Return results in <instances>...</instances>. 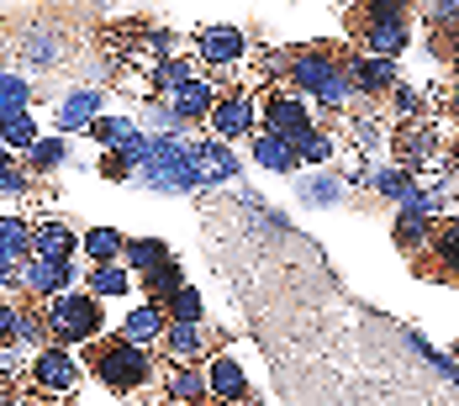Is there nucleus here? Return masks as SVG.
Segmentation results:
<instances>
[{"instance_id": "f257e3e1", "label": "nucleus", "mask_w": 459, "mask_h": 406, "mask_svg": "<svg viewBox=\"0 0 459 406\" xmlns=\"http://www.w3.org/2000/svg\"><path fill=\"white\" fill-rule=\"evenodd\" d=\"M91 375L111 391V396H138V391L153 385V359H148V349L117 338V343H106V349L91 359Z\"/></svg>"}, {"instance_id": "f03ea898", "label": "nucleus", "mask_w": 459, "mask_h": 406, "mask_svg": "<svg viewBox=\"0 0 459 406\" xmlns=\"http://www.w3.org/2000/svg\"><path fill=\"white\" fill-rule=\"evenodd\" d=\"M48 333L69 349V343H91L95 333H100V301H95L91 290H69V296H58L53 307H48Z\"/></svg>"}, {"instance_id": "7ed1b4c3", "label": "nucleus", "mask_w": 459, "mask_h": 406, "mask_svg": "<svg viewBox=\"0 0 459 406\" xmlns=\"http://www.w3.org/2000/svg\"><path fill=\"white\" fill-rule=\"evenodd\" d=\"M290 80L307 85V91H317L327 106H343V95H349V74L333 58H322V53H296L290 58Z\"/></svg>"}, {"instance_id": "20e7f679", "label": "nucleus", "mask_w": 459, "mask_h": 406, "mask_svg": "<svg viewBox=\"0 0 459 406\" xmlns=\"http://www.w3.org/2000/svg\"><path fill=\"white\" fill-rule=\"evenodd\" d=\"M32 385L43 391V396H69L74 385H80V364L74 354L64 349V343H48L32 354Z\"/></svg>"}, {"instance_id": "39448f33", "label": "nucleus", "mask_w": 459, "mask_h": 406, "mask_svg": "<svg viewBox=\"0 0 459 406\" xmlns=\"http://www.w3.org/2000/svg\"><path fill=\"white\" fill-rule=\"evenodd\" d=\"M22 280H27V290H32V296H43V301H58V296H69V290H74V270H69L64 259H27Z\"/></svg>"}, {"instance_id": "423d86ee", "label": "nucleus", "mask_w": 459, "mask_h": 406, "mask_svg": "<svg viewBox=\"0 0 459 406\" xmlns=\"http://www.w3.org/2000/svg\"><path fill=\"white\" fill-rule=\"evenodd\" d=\"M254 127H259V106H254L248 95H228V100L212 106V133L217 137L232 143V137H248Z\"/></svg>"}, {"instance_id": "0eeeda50", "label": "nucleus", "mask_w": 459, "mask_h": 406, "mask_svg": "<svg viewBox=\"0 0 459 406\" xmlns=\"http://www.w3.org/2000/svg\"><path fill=\"white\" fill-rule=\"evenodd\" d=\"M259 122H264L275 137H301V133H312V122H307V106H301V100H290V95H280V91L264 100Z\"/></svg>"}, {"instance_id": "6e6552de", "label": "nucleus", "mask_w": 459, "mask_h": 406, "mask_svg": "<svg viewBox=\"0 0 459 406\" xmlns=\"http://www.w3.org/2000/svg\"><path fill=\"white\" fill-rule=\"evenodd\" d=\"M206 385H212V402L217 406H243L248 402V375H243L232 359H222V354L206 364Z\"/></svg>"}, {"instance_id": "1a4fd4ad", "label": "nucleus", "mask_w": 459, "mask_h": 406, "mask_svg": "<svg viewBox=\"0 0 459 406\" xmlns=\"http://www.w3.org/2000/svg\"><path fill=\"white\" fill-rule=\"evenodd\" d=\"M243 32L238 27H206L201 38H195V53L206 58V64H238L243 58Z\"/></svg>"}, {"instance_id": "9d476101", "label": "nucleus", "mask_w": 459, "mask_h": 406, "mask_svg": "<svg viewBox=\"0 0 459 406\" xmlns=\"http://www.w3.org/2000/svg\"><path fill=\"white\" fill-rule=\"evenodd\" d=\"M349 80H354V91H365V95H385V91H396V69H391V58H354L349 69H343Z\"/></svg>"}, {"instance_id": "9b49d317", "label": "nucleus", "mask_w": 459, "mask_h": 406, "mask_svg": "<svg viewBox=\"0 0 459 406\" xmlns=\"http://www.w3.org/2000/svg\"><path fill=\"white\" fill-rule=\"evenodd\" d=\"M74 248H80V238L69 232L64 222H38L32 227V259H74Z\"/></svg>"}, {"instance_id": "f8f14e48", "label": "nucleus", "mask_w": 459, "mask_h": 406, "mask_svg": "<svg viewBox=\"0 0 459 406\" xmlns=\"http://www.w3.org/2000/svg\"><path fill=\"white\" fill-rule=\"evenodd\" d=\"M164 327H169V316L148 301V307H138V312H127L122 338H127V343H138V349H153V343H164Z\"/></svg>"}, {"instance_id": "ddd939ff", "label": "nucleus", "mask_w": 459, "mask_h": 406, "mask_svg": "<svg viewBox=\"0 0 459 406\" xmlns=\"http://www.w3.org/2000/svg\"><path fill=\"white\" fill-rule=\"evenodd\" d=\"M164 396L180 406H195L212 396V385H206V369H195V364H175L169 369V380H164Z\"/></svg>"}, {"instance_id": "4468645a", "label": "nucleus", "mask_w": 459, "mask_h": 406, "mask_svg": "<svg viewBox=\"0 0 459 406\" xmlns=\"http://www.w3.org/2000/svg\"><path fill=\"white\" fill-rule=\"evenodd\" d=\"M164 349H169V359L175 364H190L206 354V333H201V322H169L164 327Z\"/></svg>"}, {"instance_id": "2eb2a0df", "label": "nucleus", "mask_w": 459, "mask_h": 406, "mask_svg": "<svg viewBox=\"0 0 459 406\" xmlns=\"http://www.w3.org/2000/svg\"><path fill=\"white\" fill-rule=\"evenodd\" d=\"M428 254L438 259V264H433V274H438V280H459V222L433 227V238H428Z\"/></svg>"}, {"instance_id": "dca6fc26", "label": "nucleus", "mask_w": 459, "mask_h": 406, "mask_svg": "<svg viewBox=\"0 0 459 406\" xmlns=\"http://www.w3.org/2000/svg\"><path fill=\"white\" fill-rule=\"evenodd\" d=\"M402 48H407V22H375V27H365L369 58H396Z\"/></svg>"}, {"instance_id": "f3484780", "label": "nucleus", "mask_w": 459, "mask_h": 406, "mask_svg": "<svg viewBox=\"0 0 459 406\" xmlns=\"http://www.w3.org/2000/svg\"><path fill=\"white\" fill-rule=\"evenodd\" d=\"M80 248H85V259H91V264H117V259H122V248H127V238H122L117 227H91V232L80 238Z\"/></svg>"}, {"instance_id": "a211bd4d", "label": "nucleus", "mask_w": 459, "mask_h": 406, "mask_svg": "<svg viewBox=\"0 0 459 406\" xmlns=\"http://www.w3.org/2000/svg\"><path fill=\"white\" fill-rule=\"evenodd\" d=\"M212 106H217V91H212V80H185L180 91H175V117H212Z\"/></svg>"}, {"instance_id": "6ab92c4d", "label": "nucleus", "mask_w": 459, "mask_h": 406, "mask_svg": "<svg viewBox=\"0 0 459 406\" xmlns=\"http://www.w3.org/2000/svg\"><path fill=\"white\" fill-rule=\"evenodd\" d=\"M95 117H100V95L95 91H80V95H69V100L58 106V127H64V133H80V127L91 133Z\"/></svg>"}, {"instance_id": "aec40b11", "label": "nucleus", "mask_w": 459, "mask_h": 406, "mask_svg": "<svg viewBox=\"0 0 459 406\" xmlns=\"http://www.w3.org/2000/svg\"><path fill=\"white\" fill-rule=\"evenodd\" d=\"M85 290L91 296H127L133 290V270L117 259V264H95L91 270V280H85Z\"/></svg>"}, {"instance_id": "412c9836", "label": "nucleus", "mask_w": 459, "mask_h": 406, "mask_svg": "<svg viewBox=\"0 0 459 406\" xmlns=\"http://www.w3.org/2000/svg\"><path fill=\"white\" fill-rule=\"evenodd\" d=\"M164 259H169V248H164L159 238H133V243L122 248V264H127L133 274H148V270H159Z\"/></svg>"}, {"instance_id": "4be33fe9", "label": "nucleus", "mask_w": 459, "mask_h": 406, "mask_svg": "<svg viewBox=\"0 0 459 406\" xmlns=\"http://www.w3.org/2000/svg\"><path fill=\"white\" fill-rule=\"evenodd\" d=\"M0 248H5L16 264H27V259H32V227L16 222V217H0Z\"/></svg>"}, {"instance_id": "5701e85b", "label": "nucleus", "mask_w": 459, "mask_h": 406, "mask_svg": "<svg viewBox=\"0 0 459 406\" xmlns=\"http://www.w3.org/2000/svg\"><path fill=\"white\" fill-rule=\"evenodd\" d=\"M159 312L169 316V322H201V290H195V285H180V290H169Z\"/></svg>"}, {"instance_id": "b1692460", "label": "nucleus", "mask_w": 459, "mask_h": 406, "mask_svg": "<svg viewBox=\"0 0 459 406\" xmlns=\"http://www.w3.org/2000/svg\"><path fill=\"white\" fill-rule=\"evenodd\" d=\"M0 143H5V148H38L43 133H38V122H32L27 111H16V117L0 122Z\"/></svg>"}, {"instance_id": "393cba45", "label": "nucleus", "mask_w": 459, "mask_h": 406, "mask_svg": "<svg viewBox=\"0 0 459 406\" xmlns=\"http://www.w3.org/2000/svg\"><path fill=\"white\" fill-rule=\"evenodd\" d=\"M180 285H185V280H180V264H175V259H164L159 270L143 274V290L153 296V307H164V296H169V290H180Z\"/></svg>"}, {"instance_id": "a878e982", "label": "nucleus", "mask_w": 459, "mask_h": 406, "mask_svg": "<svg viewBox=\"0 0 459 406\" xmlns=\"http://www.w3.org/2000/svg\"><path fill=\"white\" fill-rule=\"evenodd\" d=\"M254 159H259L264 169H290V164H296L290 143H285V137H275V133H264L259 143H254Z\"/></svg>"}, {"instance_id": "bb28decb", "label": "nucleus", "mask_w": 459, "mask_h": 406, "mask_svg": "<svg viewBox=\"0 0 459 406\" xmlns=\"http://www.w3.org/2000/svg\"><path fill=\"white\" fill-rule=\"evenodd\" d=\"M27 100H32V85H27V80L0 74V122H5V117H16V111H27Z\"/></svg>"}, {"instance_id": "cd10ccee", "label": "nucleus", "mask_w": 459, "mask_h": 406, "mask_svg": "<svg viewBox=\"0 0 459 406\" xmlns=\"http://www.w3.org/2000/svg\"><path fill=\"white\" fill-rule=\"evenodd\" d=\"M290 143V153H296V164H322L327 153H333V143L322 133H301V137H285Z\"/></svg>"}, {"instance_id": "c85d7f7f", "label": "nucleus", "mask_w": 459, "mask_h": 406, "mask_svg": "<svg viewBox=\"0 0 459 406\" xmlns=\"http://www.w3.org/2000/svg\"><path fill=\"white\" fill-rule=\"evenodd\" d=\"M359 22L365 27H375V22H407V0H365Z\"/></svg>"}, {"instance_id": "c756f323", "label": "nucleus", "mask_w": 459, "mask_h": 406, "mask_svg": "<svg viewBox=\"0 0 459 406\" xmlns=\"http://www.w3.org/2000/svg\"><path fill=\"white\" fill-rule=\"evenodd\" d=\"M64 153H69L64 137H43V143L32 148V175H53V169L64 164Z\"/></svg>"}, {"instance_id": "7c9ffc66", "label": "nucleus", "mask_w": 459, "mask_h": 406, "mask_svg": "<svg viewBox=\"0 0 459 406\" xmlns=\"http://www.w3.org/2000/svg\"><path fill=\"white\" fill-rule=\"evenodd\" d=\"M91 137H100L106 148H122V143L133 137V122H122V117H95V122H91Z\"/></svg>"}, {"instance_id": "2f4dec72", "label": "nucleus", "mask_w": 459, "mask_h": 406, "mask_svg": "<svg viewBox=\"0 0 459 406\" xmlns=\"http://www.w3.org/2000/svg\"><path fill=\"white\" fill-rule=\"evenodd\" d=\"M16 190H27V175L16 169V159H11V148L0 143V195H16Z\"/></svg>"}, {"instance_id": "473e14b6", "label": "nucleus", "mask_w": 459, "mask_h": 406, "mask_svg": "<svg viewBox=\"0 0 459 406\" xmlns=\"http://www.w3.org/2000/svg\"><path fill=\"white\" fill-rule=\"evenodd\" d=\"M16 338H22V312L0 296V349H5V343H16Z\"/></svg>"}, {"instance_id": "72a5a7b5", "label": "nucleus", "mask_w": 459, "mask_h": 406, "mask_svg": "<svg viewBox=\"0 0 459 406\" xmlns=\"http://www.w3.org/2000/svg\"><path fill=\"white\" fill-rule=\"evenodd\" d=\"M375 190L380 195H407L412 180H407V169H385V175H375Z\"/></svg>"}, {"instance_id": "f704fd0d", "label": "nucleus", "mask_w": 459, "mask_h": 406, "mask_svg": "<svg viewBox=\"0 0 459 406\" xmlns=\"http://www.w3.org/2000/svg\"><path fill=\"white\" fill-rule=\"evenodd\" d=\"M11 280H16V259L0 248V285H11Z\"/></svg>"}, {"instance_id": "c9c22d12", "label": "nucleus", "mask_w": 459, "mask_h": 406, "mask_svg": "<svg viewBox=\"0 0 459 406\" xmlns=\"http://www.w3.org/2000/svg\"><path fill=\"white\" fill-rule=\"evenodd\" d=\"M5 396H11V375L0 369V406H5Z\"/></svg>"}, {"instance_id": "e433bc0d", "label": "nucleus", "mask_w": 459, "mask_h": 406, "mask_svg": "<svg viewBox=\"0 0 459 406\" xmlns=\"http://www.w3.org/2000/svg\"><path fill=\"white\" fill-rule=\"evenodd\" d=\"M455 111H459V91H455Z\"/></svg>"}, {"instance_id": "4c0bfd02", "label": "nucleus", "mask_w": 459, "mask_h": 406, "mask_svg": "<svg viewBox=\"0 0 459 406\" xmlns=\"http://www.w3.org/2000/svg\"><path fill=\"white\" fill-rule=\"evenodd\" d=\"M11 406H27V402H11Z\"/></svg>"}, {"instance_id": "58836bf2", "label": "nucleus", "mask_w": 459, "mask_h": 406, "mask_svg": "<svg viewBox=\"0 0 459 406\" xmlns=\"http://www.w3.org/2000/svg\"><path fill=\"white\" fill-rule=\"evenodd\" d=\"M195 406H206V402H195Z\"/></svg>"}, {"instance_id": "ea45409f", "label": "nucleus", "mask_w": 459, "mask_h": 406, "mask_svg": "<svg viewBox=\"0 0 459 406\" xmlns=\"http://www.w3.org/2000/svg\"><path fill=\"white\" fill-rule=\"evenodd\" d=\"M0 53H5V48H0Z\"/></svg>"}]
</instances>
